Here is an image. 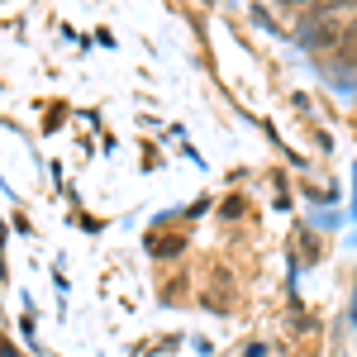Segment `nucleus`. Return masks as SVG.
<instances>
[{
  "label": "nucleus",
  "mask_w": 357,
  "mask_h": 357,
  "mask_svg": "<svg viewBox=\"0 0 357 357\" xmlns=\"http://www.w3.org/2000/svg\"><path fill=\"white\" fill-rule=\"evenodd\" d=\"M0 357H20V348H15V343H10L5 333H0Z\"/></svg>",
  "instance_id": "2"
},
{
  "label": "nucleus",
  "mask_w": 357,
  "mask_h": 357,
  "mask_svg": "<svg viewBox=\"0 0 357 357\" xmlns=\"http://www.w3.org/2000/svg\"><path fill=\"white\" fill-rule=\"evenodd\" d=\"M148 248H153L158 257H172V252H181V248H186V238H181V234H167V238H148Z\"/></svg>",
  "instance_id": "1"
}]
</instances>
